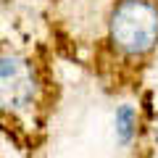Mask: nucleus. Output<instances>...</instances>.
<instances>
[{"label":"nucleus","instance_id":"f257e3e1","mask_svg":"<svg viewBox=\"0 0 158 158\" xmlns=\"http://www.w3.org/2000/svg\"><path fill=\"white\" fill-rule=\"evenodd\" d=\"M111 37L124 53H148L158 42V11L148 0H124L111 13Z\"/></svg>","mask_w":158,"mask_h":158},{"label":"nucleus","instance_id":"f03ea898","mask_svg":"<svg viewBox=\"0 0 158 158\" xmlns=\"http://www.w3.org/2000/svg\"><path fill=\"white\" fill-rule=\"evenodd\" d=\"M37 82L34 71L24 58L3 56L0 58V106L6 108H27L34 100Z\"/></svg>","mask_w":158,"mask_h":158}]
</instances>
